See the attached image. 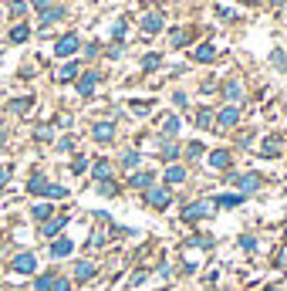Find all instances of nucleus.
Here are the masks:
<instances>
[{
	"label": "nucleus",
	"mask_w": 287,
	"mask_h": 291,
	"mask_svg": "<svg viewBox=\"0 0 287 291\" xmlns=\"http://www.w3.org/2000/svg\"><path fill=\"white\" fill-rule=\"evenodd\" d=\"M7 176H10V169H7V166H3V169H0V186H3V183H7Z\"/></svg>",
	"instance_id": "de8ad7c7"
},
{
	"label": "nucleus",
	"mask_w": 287,
	"mask_h": 291,
	"mask_svg": "<svg viewBox=\"0 0 287 291\" xmlns=\"http://www.w3.org/2000/svg\"><path fill=\"white\" fill-rule=\"evenodd\" d=\"M213 58H216L213 44H200V48H196V61H213Z\"/></svg>",
	"instance_id": "a211bd4d"
},
{
	"label": "nucleus",
	"mask_w": 287,
	"mask_h": 291,
	"mask_svg": "<svg viewBox=\"0 0 287 291\" xmlns=\"http://www.w3.org/2000/svg\"><path fill=\"white\" fill-rule=\"evenodd\" d=\"M71 251H74V244L68 240V237H58V240L51 244V257H68Z\"/></svg>",
	"instance_id": "0eeeda50"
},
{
	"label": "nucleus",
	"mask_w": 287,
	"mask_h": 291,
	"mask_svg": "<svg viewBox=\"0 0 287 291\" xmlns=\"http://www.w3.org/2000/svg\"><path fill=\"white\" fill-rule=\"evenodd\" d=\"M162 129H166V136H176V132H179V119H172V115H169Z\"/></svg>",
	"instance_id": "2f4dec72"
},
{
	"label": "nucleus",
	"mask_w": 287,
	"mask_h": 291,
	"mask_svg": "<svg viewBox=\"0 0 287 291\" xmlns=\"http://www.w3.org/2000/svg\"><path fill=\"white\" fill-rule=\"evenodd\" d=\"M74 278H78V281H91V278H95V264H91V261H78V264H74Z\"/></svg>",
	"instance_id": "1a4fd4ad"
},
{
	"label": "nucleus",
	"mask_w": 287,
	"mask_h": 291,
	"mask_svg": "<svg viewBox=\"0 0 287 291\" xmlns=\"http://www.w3.org/2000/svg\"><path fill=\"white\" fill-rule=\"evenodd\" d=\"M74 74H78V65H61V68H58V74H54V78H58V81H71Z\"/></svg>",
	"instance_id": "aec40b11"
},
{
	"label": "nucleus",
	"mask_w": 287,
	"mask_h": 291,
	"mask_svg": "<svg viewBox=\"0 0 287 291\" xmlns=\"http://www.w3.org/2000/svg\"><path fill=\"white\" fill-rule=\"evenodd\" d=\"M65 17V10H58V7H51V10H44V17H41V24L48 27V24H54V20H61Z\"/></svg>",
	"instance_id": "4be33fe9"
},
{
	"label": "nucleus",
	"mask_w": 287,
	"mask_h": 291,
	"mask_svg": "<svg viewBox=\"0 0 287 291\" xmlns=\"http://www.w3.org/2000/svg\"><path fill=\"white\" fill-rule=\"evenodd\" d=\"M78 48H81V41H78L74 34H65V37L54 44V55H58V58H68V55H74V51H78Z\"/></svg>",
	"instance_id": "f03ea898"
},
{
	"label": "nucleus",
	"mask_w": 287,
	"mask_h": 291,
	"mask_svg": "<svg viewBox=\"0 0 287 291\" xmlns=\"http://www.w3.org/2000/svg\"><path fill=\"white\" fill-rule=\"evenodd\" d=\"M166 180H169V183H183V180H186V169H183V166H169V169H166Z\"/></svg>",
	"instance_id": "6ab92c4d"
},
{
	"label": "nucleus",
	"mask_w": 287,
	"mask_h": 291,
	"mask_svg": "<svg viewBox=\"0 0 287 291\" xmlns=\"http://www.w3.org/2000/svg\"><path fill=\"white\" fill-rule=\"evenodd\" d=\"M210 166H213V169H226V166H230V152H226V149H213V152H210Z\"/></svg>",
	"instance_id": "9d476101"
},
{
	"label": "nucleus",
	"mask_w": 287,
	"mask_h": 291,
	"mask_svg": "<svg viewBox=\"0 0 287 291\" xmlns=\"http://www.w3.org/2000/svg\"><path fill=\"white\" fill-rule=\"evenodd\" d=\"M186 156H189V159H200V156H203V143H189L186 146Z\"/></svg>",
	"instance_id": "c85d7f7f"
},
{
	"label": "nucleus",
	"mask_w": 287,
	"mask_h": 291,
	"mask_svg": "<svg viewBox=\"0 0 287 291\" xmlns=\"http://www.w3.org/2000/svg\"><path fill=\"white\" fill-rule=\"evenodd\" d=\"M152 180H155L152 173H132V186H139V190H149Z\"/></svg>",
	"instance_id": "2eb2a0df"
},
{
	"label": "nucleus",
	"mask_w": 287,
	"mask_h": 291,
	"mask_svg": "<svg viewBox=\"0 0 287 291\" xmlns=\"http://www.w3.org/2000/svg\"><path fill=\"white\" fill-rule=\"evenodd\" d=\"M27 109H31V98H14V102H10V112H17V115L27 112Z\"/></svg>",
	"instance_id": "bb28decb"
},
{
	"label": "nucleus",
	"mask_w": 287,
	"mask_h": 291,
	"mask_svg": "<svg viewBox=\"0 0 287 291\" xmlns=\"http://www.w3.org/2000/svg\"><path fill=\"white\" fill-rule=\"evenodd\" d=\"M10 14H14V17H24V14H27V3H24V0H14V3H10Z\"/></svg>",
	"instance_id": "7c9ffc66"
},
{
	"label": "nucleus",
	"mask_w": 287,
	"mask_h": 291,
	"mask_svg": "<svg viewBox=\"0 0 287 291\" xmlns=\"http://www.w3.org/2000/svg\"><path fill=\"white\" fill-rule=\"evenodd\" d=\"M233 183L240 186V193H253V190L260 186V176H253V173H247V176H233Z\"/></svg>",
	"instance_id": "39448f33"
},
{
	"label": "nucleus",
	"mask_w": 287,
	"mask_h": 291,
	"mask_svg": "<svg viewBox=\"0 0 287 291\" xmlns=\"http://www.w3.org/2000/svg\"><path fill=\"white\" fill-rule=\"evenodd\" d=\"M243 203V193H223L216 197V207H240Z\"/></svg>",
	"instance_id": "f8f14e48"
},
{
	"label": "nucleus",
	"mask_w": 287,
	"mask_h": 291,
	"mask_svg": "<svg viewBox=\"0 0 287 291\" xmlns=\"http://www.w3.org/2000/svg\"><path fill=\"white\" fill-rule=\"evenodd\" d=\"M98 193H101V197H115V193H118V186H115L112 180H101V183H98Z\"/></svg>",
	"instance_id": "b1692460"
},
{
	"label": "nucleus",
	"mask_w": 287,
	"mask_h": 291,
	"mask_svg": "<svg viewBox=\"0 0 287 291\" xmlns=\"http://www.w3.org/2000/svg\"><path fill=\"white\" fill-rule=\"evenodd\" d=\"M98 81H101V74H98V72H84L81 78H78V91H81V95H95Z\"/></svg>",
	"instance_id": "7ed1b4c3"
},
{
	"label": "nucleus",
	"mask_w": 287,
	"mask_h": 291,
	"mask_svg": "<svg viewBox=\"0 0 287 291\" xmlns=\"http://www.w3.org/2000/svg\"><path fill=\"white\" fill-rule=\"evenodd\" d=\"M108 173H112V169H108V163H105V159H98V163H95V176H98V180H108Z\"/></svg>",
	"instance_id": "cd10ccee"
},
{
	"label": "nucleus",
	"mask_w": 287,
	"mask_h": 291,
	"mask_svg": "<svg viewBox=\"0 0 287 291\" xmlns=\"http://www.w3.org/2000/svg\"><path fill=\"white\" fill-rule=\"evenodd\" d=\"M186 44V31H172V48H183Z\"/></svg>",
	"instance_id": "ea45409f"
},
{
	"label": "nucleus",
	"mask_w": 287,
	"mask_h": 291,
	"mask_svg": "<svg viewBox=\"0 0 287 291\" xmlns=\"http://www.w3.org/2000/svg\"><path fill=\"white\" fill-rule=\"evenodd\" d=\"M48 186H51V183H48L41 173H37V176H31V183H27V190H31V193H48Z\"/></svg>",
	"instance_id": "4468645a"
},
{
	"label": "nucleus",
	"mask_w": 287,
	"mask_h": 291,
	"mask_svg": "<svg viewBox=\"0 0 287 291\" xmlns=\"http://www.w3.org/2000/svg\"><path fill=\"white\" fill-rule=\"evenodd\" d=\"M240 244H243V251H253V247H257V240H253V237H243Z\"/></svg>",
	"instance_id": "49530a36"
},
{
	"label": "nucleus",
	"mask_w": 287,
	"mask_h": 291,
	"mask_svg": "<svg viewBox=\"0 0 287 291\" xmlns=\"http://www.w3.org/2000/svg\"><path fill=\"white\" fill-rule=\"evenodd\" d=\"M27 37H31V27H27V24H17V27L10 31V41H14V44H24Z\"/></svg>",
	"instance_id": "ddd939ff"
},
{
	"label": "nucleus",
	"mask_w": 287,
	"mask_h": 291,
	"mask_svg": "<svg viewBox=\"0 0 287 291\" xmlns=\"http://www.w3.org/2000/svg\"><path fill=\"white\" fill-rule=\"evenodd\" d=\"M61 227H65V217H58V220H51V223H44V234H48V237H54V234H61Z\"/></svg>",
	"instance_id": "393cba45"
},
{
	"label": "nucleus",
	"mask_w": 287,
	"mask_h": 291,
	"mask_svg": "<svg viewBox=\"0 0 287 291\" xmlns=\"http://www.w3.org/2000/svg\"><path fill=\"white\" fill-rule=\"evenodd\" d=\"M250 3H257V0H250Z\"/></svg>",
	"instance_id": "3c124183"
},
{
	"label": "nucleus",
	"mask_w": 287,
	"mask_h": 291,
	"mask_svg": "<svg viewBox=\"0 0 287 291\" xmlns=\"http://www.w3.org/2000/svg\"><path fill=\"white\" fill-rule=\"evenodd\" d=\"M172 102H176V105H179V109H186V102H189V98H186V95H183V91H176V95H172Z\"/></svg>",
	"instance_id": "37998d69"
},
{
	"label": "nucleus",
	"mask_w": 287,
	"mask_h": 291,
	"mask_svg": "<svg viewBox=\"0 0 287 291\" xmlns=\"http://www.w3.org/2000/svg\"><path fill=\"white\" fill-rule=\"evenodd\" d=\"M71 169H74V173H84V169H88V159H84V156H74V159H71Z\"/></svg>",
	"instance_id": "72a5a7b5"
},
{
	"label": "nucleus",
	"mask_w": 287,
	"mask_h": 291,
	"mask_svg": "<svg viewBox=\"0 0 287 291\" xmlns=\"http://www.w3.org/2000/svg\"><path fill=\"white\" fill-rule=\"evenodd\" d=\"M122 166H129V169L139 166V152H125V156H122Z\"/></svg>",
	"instance_id": "c9c22d12"
},
{
	"label": "nucleus",
	"mask_w": 287,
	"mask_h": 291,
	"mask_svg": "<svg viewBox=\"0 0 287 291\" xmlns=\"http://www.w3.org/2000/svg\"><path fill=\"white\" fill-rule=\"evenodd\" d=\"M34 7H51V0H34Z\"/></svg>",
	"instance_id": "09e8293b"
},
{
	"label": "nucleus",
	"mask_w": 287,
	"mask_h": 291,
	"mask_svg": "<svg viewBox=\"0 0 287 291\" xmlns=\"http://www.w3.org/2000/svg\"><path fill=\"white\" fill-rule=\"evenodd\" d=\"M145 200H149V203H152L155 210H166V207H169V200H172V193H169L166 186H149Z\"/></svg>",
	"instance_id": "f257e3e1"
},
{
	"label": "nucleus",
	"mask_w": 287,
	"mask_h": 291,
	"mask_svg": "<svg viewBox=\"0 0 287 291\" xmlns=\"http://www.w3.org/2000/svg\"><path fill=\"white\" fill-rule=\"evenodd\" d=\"M51 285H54V274H41L37 285H34V291H51Z\"/></svg>",
	"instance_id": "a878e982"
},
{
	"label": "nucleus",
	"mask_w": 287,
	"mask_h": 291,
	"mask_svg": "<svg viewBox=\"0 0 287 291\" xmlns=\"http://www.w3.org/2000/svg\"><path fill=\"white\" fill-rule=\"evenodd\" d=\"M149 109H152V102H132V112H135V115H145Z\"/></svg>",
	"instance_id": "58836bf2"
},
{
	"label": "nucleus",
	"mask_w": 287,
	"mask_h": 291,
	"mask_svg": "<svg viewBox=\"0 0 287 291\" xmlns=\"http://www.w3.org/2000/svg\"><path fill=\"white\" fill-rule=\"evenodd\" d=\"M34 217H37V220H48V217H51V207H48V203L34 207Z\"/></svg>",
	"instance_id": "4c0bfd02"
},
{
	"label": "nucleus",
	"mask_w": 287,
	"mask_h": 291,
	"mask_svg": "<svg viewBox=\"0 0 287 291\" xmlns=\"http://www.w3.org/2000/svg\"><path fill=\"white\" fill-rule=\"evenodd\" d=\"M210 210H213L210 203H189V207L183 210V217H186V220H203L206 214H210Z\"/></svg>",
	"instance_id": "423d86ee"
},
{
	"label": "nucleus",
	"mask_w": 287,
	"mask_h": 291,
	"mask_svg": "<svg viewBox=\"0 0 287 291\" xmlns=\"http://www.w3.org/2000/svg\"><path fill=\"white\" fill-rule=\"evenodd\" d=\"M274 3H284V0H274Z\"/></svg>",
	"instance_id": "8fccbe9b"
},
{
	"label": "nucleus",
	"mask_w": 287,
	"mask_h": 291,
	"mask_svg": "<svg viewBox=\"0 0 287 291\" xmlns=\"http://www.w3.org/2000/svg\"><path fill=\"white\" fill-rule=\"evenodd\" d=\"M142 27L149 31V34H155V31H162V17H159V14H149V17L142 20Z\"/></svg>",
	"instance_id": "f3484780"
},
{
	"label": "nucleus",
	"mask_w": 287,
	"mask_h": 291,
	"mask_svg": "<svg viewBox=\"0 0 287 291\" xmlns=\"http://www.w3.org/2000/svg\"><path fill=\"white\" fill-rule=\"evenodd\" d=\"M34 268H37L34 254H17V257H14V271H17V274H34Z\"/></svg>",
	"instance_id": "20e7f679"
},
{
	"label": "nucleus",
	"mask_w": 287,
	"mask_h": 291,
	"mask_svg": "<svg viewBox=\"0 0 287 291\" xmlns=\"http://www.w3.org/2000/svg\"><path fill=\"white\" fill-rule=\"evenodd\" d=\"M223 95H226L230 102H240V98H243V88H240L236 81H226V88H223Z\"/></svg>",
	"instance_id": "dca6fc26"
},
{
	"label": "nucleus",
	"mask_w": 287,
	"mask_h": 291,
	"mask_svg": "<svg viewBox=\"0 0 287 291\" xmlns=\"http://www.w3.org/2000/svg\"><path fill=\"white\" fill-rule=\"evenodd\" d=\"M236 122H240V109L236 105H230V109L219 112V126H236Z\"/></svg>",
	"instance_id": "9b49d317"
},
{
	"label": "nucleus",
	"mask_w": 287,
	"mask_h": 291,
	"mask_svg": "<svg viewBox=\"0 0 287 291\" xmlns=\"http://www.w3.org/2000/svg\"><path fill=\"white\" fill-rule=\"evenodd\" d=\"M51 291H68V281H65V278H54V285H51Z\"/></svg>",
	"instance_id": "79ce46f5"
},
{
	"label": "nucleus",
	"mask_w": 287,
	"mask_h": 291,
	"mask_svg": "<svg viewBox=\"0 0 287 291\" xmlns=\"http://www.w3.org/2000/svg\"><path fill=\"white\" fill-rule=\"evenodd\" d=\"M51 136H54L51 126H41V129H37V139H51Z\"/></svg>",
	"instance_id": "a19ab883"
},
{
	"label": "nucleus",
	"mask_w": 287,
	"mask_h": 291,
	"mask_svg": "<svg viewBox=\"0 0 287 291\" xmlns=\"http://www.w3.org/2000/svg\"><path fill=\"white\" fill-rule=\"evenodd\" d=\"M270 58H274V65H277L281 72H287V55H284V51H281V48H277V51H274Z\"/></svg>",
	"instance_id": "c756f323"
},
{
	"label": "nucleus",
	"mask_w": 287,
	"mask_h": 291,
	"mask_svg": "<svg viewBox=\"0 0 287 291\" xmlns=\"http://www.w3.org/2000/svg\"><path fill=\"white\" fill-rule=\"evenodd\" d=\"M196 126H200V129H210V126H213V112H210V109H203V112L196 115Z\"/></svg>",
	"instance_id": "5701e85b"
},
{
	"label": "nucleus",
	"mask_w": 287,
	"mask_h": 291,
	"mask_svg": "<svg viewBox=\"0 0 287 291\" xmlns=\"http://www.w3.org/2000/svg\"><path fill=\"white\" fill-rule=\"evenodd\" d=\"M112 37H115V41H122V37H125V20H115V27H112Z\"/></svg>",
	"instance_id": "f704fd0d"
},
{
	"label": "nucleus",
	"mask_w": 287,
	"mask_h": 291,
	"mask_svg": "<svg viewBox=\"0 0 287 291\" xmlns=\"http://www.w3.org/2000/svg\"><path fill=\"white\" fill-rule=\"evenodd\" d=\"M91 136H95L98 143H112V136H115V129H112V122H98V126L91 129Z\"/></svg>",
	"instance_id": "6e6552de"
},
{
	"label": "nucleus",
	"mask_w": 287,
	"mask_h": 291,
	"mask_svg": "<svg viewBox=\"0 0 287 291\" xmlns=\"http://www.w3.org/2000/svg\"><path fill=\"white\" fill-rule=\"evenodd\" d=\"M48 197L51 200H61V197H68V190L65 186H48Z\"/></svg>",
	"instance_id": "e433bc0d"
},
{
	"label": "nucleus",
	"mask_w": 287,
	"mask_h": 291,
	"mask_svg": "<svg viewBox=\"0 0 287 291\" xmlns=\"http://www.w3.org/2000/svg\"><path fill=\"white\" fill-rule=\"evenodd\" d=\"M58 149H61V152H71L74 143H71V139H61V143H58Z\"/></svg>",
	"instance_id": "a18cd8bd"
},
{
	"label": "nucleus",
	"mask_w": 287,
	"mask_h": 291,
	"mask_svg": "<svg viewBox=\"0 0 287 291\" xmlns=\"http://www.w3.org/2000/svg\"><path fill=\"white\" fill-rule=\"evenodd\" d=\"M264 156H277V146L270 143V139H267V143H264Z\"/></svg>",
	"instance_id": "c03bdc74"
},
{
	"label": "nucleus",
	"mask_w": 287,
	"mask_h": 291,
	"mask_svg": "<svg viewBox=\"0 0 287 291\" xmlns=\"http://www.w3.org/2000/svg\"><path fill=\"white\" fill-rule=\"evenodd\" d=\"M159 65H162V55H155V51H152V55H145V58H142V68H145V72H155Z\"/></svg>",
	"instance_id": "412c9836"
},
{
	"label": "nucleus",
	"mask_w": 287,
	"mask_h": 291,
	"mask_svg": "<svg viewBox=\"0 0 287 291\" xmlns=\"http://www.w3.org/2000/svg\"><path fill=\"white\" fill-rule=\"evenodd\" d=\"M176 156H179V146H162V159H169V163H172V159H176Z\"/></svg>",
	"instance_id": "473e14b6"
}]
</instances>
